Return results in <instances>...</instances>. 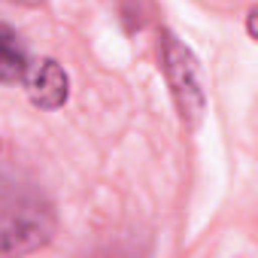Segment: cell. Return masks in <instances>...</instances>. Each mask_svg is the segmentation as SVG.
<instances>
[{
    "label": "cell",
    "instance_id": "5b68a950",
    "mask_svg": "<svg viewBox=\"0 0 258 258\" xmlns=\"http://www.w3.org/2000/svg\"><path fill=\"white\" fill-rule=\"evenodd\" d=\"M255 16H258V7H249L246 10V37L255 40Z\"/></svg>",
    "mask_w": 258,
    "mask_h": 258
},
{
    "label": "cell",
    "instance_id": "8992f818",
    "mask_svg": "<svg viewBox=\"0 0 258 258\" xmlns=\"http://www.w3.org/2000/svg\"><path fill=\"white\" fill-rule=\"evenodd\" d=\"M16 4H22V7H40L43 0H16Z\"/></svg>",
    "mask_w": 258,
    "mask_h": 258
},
{
    "label": "cell",
    "instance_id": "6da1fadb",
    "mask_svg": "<svg viewBox=\"0 0 258 258\" xmlns=\"http://www.w3.org/2000/svg\"><path fill=\"white\" fill-rule=\"evenodd\" d=\"M58 228L49 195L19 170H0V255H31L52 243Z\"/></svg>",
    "mask_w": 258,
    "mask_h": 258
},
{
    "label": "cell",
    "instance_id": "277c9868",
    "mask_svg": "<svg viewBox=\"0 0 258 258\" xmlns=\"http://www.w3.org/2000/svg\"><path fill=\"white\" fill-rule=\"evenodd\" d=\"M31 52H28V43L22 40V34L0 22V85H16V82H25L28 70H31Z\"/></svg>",
    "mask_w": 258,
    "mask_h": 258
},
{
    "label": "cell",
    "instance_id": "7a4b0ae2",
    "mask_svg": "<svg viewBox=\"0 0 258 258\" xmlns=\"http://www.w3.org/2000/svg\"><path fill=\"white\" fill-rule=\"evenodd\" d=\"M158 52H161V70H164L179 124L185 131H195L207 115V91L201 82V64H198L195 52L173 31H161Z\"/></svg>",
    "mask_w": 258,
    "mask_h": 258
},
{
    "label": "cell",
    "instance_id": "3957f363",
    "mask_svg": "<svg viewBox=\"0 0 258 258\" xmlns=\"http://www.w3.org/2000/svg\"><path fill=\"white\" fill-rule=\"evenodd\" d=\"M22 85L28 91V100L37 109H49L52 112V109H61L70 100V76L55 58L34 61Z\"/></svg>",
    "mask_w": 258,
    "mask_h": 258
},
{
    "label": "cell",
    "instance_id": "52a82bcc",
    "mask_svg": "<svg viewBox=\"0 0 258 258\" xmlns=\"http://www.w3.org/2000/svg\"><path fill=\"white\" fill-rule=\"evenodd\" d=\"M0 152H4V143H0Z\"/></svg>",
    "mask_w": 258,
    "mask_h": 258
}]
</instances>
